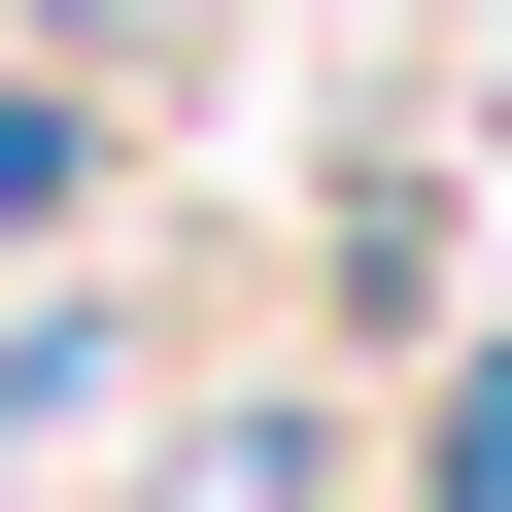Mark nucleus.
<instances>
[{"instance_id":"obj_1","label":"nucleus","mask_w":512,"mask_h":512,"mask_svg":"<svg viewBox=\"0 0 512 512\" xmlns=\"http://www.w3.org/2000/svg\"><path fill=\"white\" fill-rule=\"evenodd\" d=\"M35 171H69V137H0V239H35Z\"/></svg>"}]
</instances>
